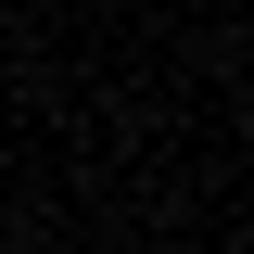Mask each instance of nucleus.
<instances>
[{"label": "nucleus", "mask_w": 254, "mask_h": 254, "mask_svg": "<svg viewBox=\"0 0 254 254\" xmlns=\"http://www.w3.org/2000/svg\"><path fill=\"white\" fill-rule=\"evenodd\" d=\"M0 254H13V242H0Z\"/></svg>", "instance_id": "obj_1"}]
</instances>
